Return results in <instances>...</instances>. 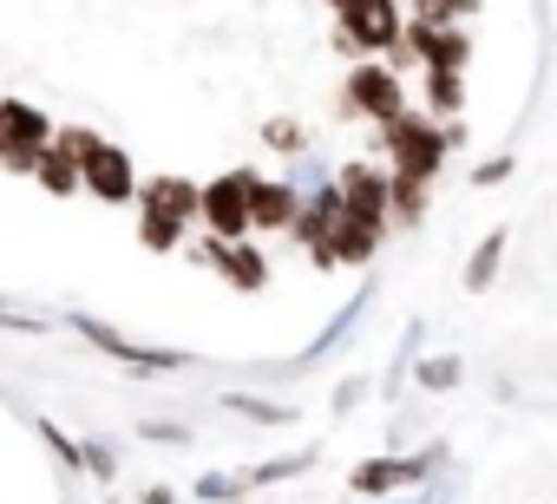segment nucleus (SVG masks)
<instances>
[{
  "label": "nucleus",
  "mask_w": 557,
  "mask_h": 504,
  "mask_svg": "<svg viewBox=\"0 0 557 504\" xmlns=\"http://www.w3.org/2000/svg\"><path fill=\"white\" fill-rule=\"evenodd\" d=\"M381 151H387V171H394V177L433 184L453 144H446V125H433V118H420V112H400V118L381 125Z\"/></svg>",
  "instance_id": "obj_1"
},
{
  "label": "nucleus",
  "mask_w": 557,
  "mask_h": 504,
  "mask_svg": "<svg viewBox=\"0 0 557 504\" xmlns=\"http://www.w3.org/2000/svg\"><path fill=\"white\" fill-rule=\"evenodd\" d=\"M249 190H256V171H223L216 184L197 190V223L216 242H243L249 236Z\"/></svg>",
  "instance_id": "obj_2"
},
{
  "label": "nucleus",
  "mask_w": 557,
  "mask_h": 504,
  "mask_svg": "<svg viewBox=\"0 0 557 504\" xmlns=\"http://www.w3.org/2000/svg\"><path fill=\"white\" fill-rule=\"evenodd\" d=\"M342 112H348V118H368V125L400 118V112H407V86H400V73H394V66H381V60L355 66V73H348V86H342Z\"/></svg>",
  "instance_id": "obj_3"
},
{
  "label": "nucleus",
  "mask_w": 557,
  "mask_h": 504,
  "mask_svg": "<svg viewBox=\"0 0 557 504\" xmlns=\"http://www.w3.org/2000/svg\"><path fill=\"white\" fill-rule=\"evenodd\" d=\"M335 21H342L335 34L342 53H387L400 34V0H342Z\"/></svg>",
  "instance_id": "obj_4"
},
{
  "label": "nucleus",
  "mask_w": 557,
  "mask_h": 504,
  "mask_svg": "<svg viewBox=\"0 0 557 504\" xmlns=\"http://www.w3.org/2000/svg\"><path fill=\"white\" fill-rule=\"evenodd\" d=\"M329 190H335V203H342L348 216L387 229V164H374V158H348L342 171H329Z\"/></svg>",
  "instance_id": "obj_5"
},
{
  "label": "nucleus",
  "mask_w": 557,
  "mask_h": 504,
  "mask_svg": "<svg viewBox=\"0 0 557 504\" xmlns=\"http://www.w3.org/2000/svg\"><path fill=\"white\" fill-rule=\"evenodd\" d=\"M79 190H92L99 203H132L138 197V171L119 144H99L86 164H79Z\"/></svg>",
  "instance_id": "obj_6"
},
{
  "label": "nucleus",
  "mask_w": 557,
  "mask_h": 504,
  "mask_svg": "<svg viewBox=\"0 0 557 504\" xmlns=\"http://www.w3.org/2000/svg\"><path fill=\"white\" fill-rule=\"evenodd\" d=\"M426 471H440V445L420 452V458H400V452H394V458H368V465H355L348 484H355L361 497H387V491H400V484H420Z\"/></svg>",
  "instance_id": "obj_7"
},
{
  "label": "nucleus",
  "mask_w": 557,
  "mask_h": 504,
  "mask_svg": "<svg viewBox=\"0 0 557 504\" xmlns=\"http://www.w3.org/2000/svg\"><path fill=\"white\" fill-rule=\"evenodd\" d=\"M197 263L223 269V282H230V289H243V295H256V289L269 282V263H262V249H256L249 236H243V242H216V236H210V242L197 249Z\"/></svg>",
  "instance_id": "obj_8"
},
{
  "label": "nucleus",
  "mask_w": 557,
  "mask_h": 504,
  "mask_svg": "<svg viewBox=\"0 0 557 504\" xmlns=\"http://www.w3.org/2000/svg\"><path fill=\"white\" fill-rule=\"evenodd\" d=\"M145 216H164V223H177V229H190L197 223V184L190 177H151V184H138V197H132Z\"/></svg>",
  "instance_id": "obj_9"
},
{
  "label": "nucleus",
  "mask_w": 557,
  "mask_h": 504,
  "mask_svg": "<svg viewBox=\"0 0 557 504\" xmlns=\"http://www.w3.org/2000/svg\"><path fill=\"white\" fill-rule=\"evenodd\" d=\"M381 256V223H361V216H348V210H335V223H329V263H374Z\"/></svg>",
  "instance_id": "obj_10"
},
{
  "label": "nucleus",
  "mask_w": 557,
  "mask_h": 504,
  "mask_svg": "<svg viewBox=\"0 0 557 504\" xmlns=\"http://www.w3.org/2000/svg\"><path fill=\"white\" fill-rule=\"evenodd\" d=\"M296 190L289 184H275V177H256L249 190V236H275V229H289L296 223Z\"/></svg>",
  "instance_id": "obj_11"
},
{
  "label": "nucleus",
  "mask_w": 557,
  "mask_h": 504,
  "mask_svg": "<svg viewBox=\"0 0 557 504\" xmlns=\"http://www.w3.org/2000/svg\"><path fill=\"white\" fill-rule=\"evenodd\" d=\"M47 138H53V118L40 105L0 99V144H8V151H47Z\"/></svg>",
  "instance_id": "obj_12"
},
{
  "label": "nucleus",
  "mask_w": 557,
  "mask_h": 504,
  "mask_svg": "<svg viewBox=\"0 0 557 504\" xmlns=\"http://www.w3.org/2000/svg\"><path fill=\"white\" fill-rule=\"evenodd\" d=\"M73 328H79L92 348H106L112 361H132V367H184V354H151V348H132L119 328H106V322H92V315H73Z\"/></svg>",
  "instance_id": "obj_13"
},
{
  "label": "nucleus",
  "mask_w": 557,
  "mask_h": 504,
  "mask_svg": "<svg viewBox=\"0 0 557 504\" xmlns=\"http://www.w3.org/2000/svg\"><path fill=\"white\" fill-rule=\"evenodd\" d=\"M426 203H433V184H420V177H394V171H387V223L413 229V223L426 216Z\"/></svg>",
  "instance_id": "obj_14"
},
{
  "label": "nucleus",
  "mask_w": 557,
  "mask_h": 504,
  "mask_svg": "<svg viewBox=\"0 0 557 504\" xmlns=\"http://www.w3.org/2000/svg\"><path fill=\"white\" fill-rule=\"evenodd\" d=\"M99 144H106V138H99V131H86V125H53V138H47V151H53V158H66L73 171H79Z\"/></svg>",
  "instance_id": "obj_15"
},
{
  "label": "nucleus",
  "mask_w": 557,
  "mask_h": 504,
  "mask_svg": "<svg viewBox=\"0 0 557 504\" xmlns=\"http://www.w3.org/2000/svg\"><path fill=\"white\" fill-rule=\"evenodd\" d=\"M34 184H40L47 197H73V190H79V171H73L66 158H53V151H40V158H34Z\"/></svg>",
  "instance_id": "obj_16"
},
{
  "label": "nucleus",
  "mask_w": 557,
  "mask_h": 504,
  "mask_svg": "<svg viewBox=\"0 0 557 504\" xmlns=\"http://www.w3.org/2000/svg\"><path fill=\"white\" fill-rule=\"evenodd\" d=\"M190 497L197 504H236V497H249V484H243V471H210V478H197Z\"/></svg>",
  "instance_id": "obj_17"
},
{
  "label": "nucleus",
  "mask_w": 557,
  "mask_h": 504,
  "mask_svg": "<svg viewBox=\"0 0 557 504\" xmlns=\"http://www.w3.org/2000/svg\"><path fill=\"white\" fill-rule=\"evenodd\" d=\"M262 144L283 151V158H302V151H309V131H302L296 118H269V125H262Z\"/></svg>",
  "instance_id": "obj_18"
},
{
  "label": "nucleus",
  "mask_w": 557,
  "mask_h": 504,
  "mask_svg": "<svg viewBox=\"0 0 557 504\" xmlns=\"http://www.w3.org/2000/svg\"><path fill=\"white\" fill-rule=\"evenodd\" d=\"M498 256H505V229H492V236L479 242V256H472V269H466V289H485L492 269H498Z\"/></svg>",
  "instance_id": "obj_19"
},
{
  "label": "nucleus",
  "mask_w": 557,
  "mask_h": 504,
  "mask_svg": "<svg viewBox=\"0 0 557 504\" xmlns=\"http://www.w3.org/2000/svg\"><path fill=\"white\" fill-rule=\"evenodd\" d=\"M138 236H145V249H158V256H171V249L184 242V229H177V223H164V216H145V210H138Z\"/></svg>",
  "instance_id": "obj_20"
},
{
  "label": "nucleus",
  "mask_w": 557,
  "mask_h": 504,
  "mask_svg": "<svg viewBox=\"0 0 557 504\" xmlns=\"http://www.w3.org/2000/svg\"><path fill=\"white\" fill-rule=\"evenodd\" d=\"M459 380H466V367H459L453 354H440V361L420 367V387H426V393H446V387H459Z\"/></svg>",
  "instance_id": "obj_21"
},
{
  "label": "nucleus",
  "mask_w": 557,
  "mask_h": 504,
  "mask_svg": "<svg viewBox=\"0 0 557 504\" xmlns=\"http://www.w3.org/2000/svg\"><path fill=\"white\" fill-rule=\"evenodd\" d=\"M223 406L230 413H249V419H289V406H262V400H243V393H230Z\"/></svg>",
  "instance_id": "obj_22"
},
{
  "label": "nucleus",
  "mask_w": 557,
  "mask_h": 504,
  "mask_svg": "<svg viewBox=\"0 0 557 504\" xmlns=\"http://www.w3.org/2000/svg\"><path fill=\"white\" fill-rule=\"evenodd\" d=\"M498 177H511V158H485V164L472 171V184H498Z\"/></svg>",
  "instance_id": "obj_23"
},
{
  "label": "nucleus",
  "mask_w": 557,
  "mask_h": 504,
  "mask_svg": "<svg viewBox=\"0 0 557 504\" xmlns=\"http://www.w3.org/2000/svg\"><path fill=\"white\" fill-rule=\"evenodd\" d=\"M479 14V0H446V21H472Z\"/></svg>",
  "instance_id": "obj_24"
},
{
  "label": "nucleus",
  "mask_w": 557,
  "mask_h": 504,
  "mask_svg": "<svg viewBox=\"0 0 557 504\" xmlns=\"http://www.w3.org/2000/svg\"><path fill=\"white\" fill-rule=\"evenodd\" d=\"M145 504H177V497H171V491L158 484V491H145Z\"/></svg>",
  "instance_id": "obj_25"
},
{
  "label": "nucleus",
  "mask_w": 557,
  "mask_h": 504,
  "mask_svg": "<svg viewBox=\"0 0 557 504\" xmlns=\"http://www.w3.org/2000/svg\"><path fill=\"white\" fill-rule=\"evenodd\" d=\"M329 8H342V0H329Z\"/></svg>",
  "instance_id": "obj_26"
},
{
  "label": "nucleus",
  "mask_w": 557,
  "mask_h": 504,
  "mask_svg": "<svg viewBox=\"0 0 557 504\" xmlns=\"http://www.w3.org/2000/svg\"><path fill=\"white\" fill-rule=\"evenodd\" d=\"M0 151H8V144H0Z\"/></svg>",
  "instance_id": "obj_27"
}]
</instances>
